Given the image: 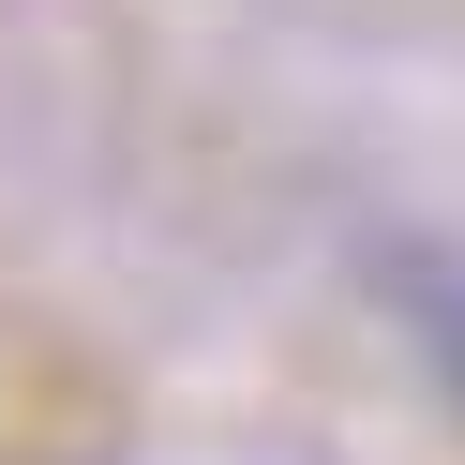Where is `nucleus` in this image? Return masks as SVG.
Here are the masks:
<instances>
[{
  "instance_id": "1",
  "label": "nucleus",
  "mask_w": 465,
  "mask_h": 465,
  "mask_svg": "<svg viewBox=\"0 0 465 465\" xmlns=\"http://www.w3.org/2000/svg\"><path fill=\"white\" fill-rule=\"evenodd\" d=\"M375 301L405 315L420 375L450 391V420H465V255H450V241H375Z\"/></svg>"
}]
</instances>
